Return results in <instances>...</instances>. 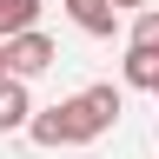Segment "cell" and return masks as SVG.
<instances>
[{
	"mask_svg": "<svg viewBox=\"0 0 159 159\" xmlns=\"http://www.w3.org/2000/svg\"><path fill=\"white\" fill-rule=\"evenodd\" d=\"M60 60V47L47 33H20V40H7V66H13V80H33V73H47Z\"/></svg>",
	"mask_w": 159,
	"mask_h": 159,
	"instance_id": "cell-2",
	"label": "cell"
},
{
	"mask_svg": "<svg viewBox=\"0 0 159 159\" xmlns=\"http://www.w3.org/2000/svg\"><path fill=\"white\" fill-rule=\"evenodd\" d=\"M33 146H86V139H99L106 133V119H99V106L86 93H73V99H60V106H47V113H33Z\"/></svg>",
	"mask_w": 159,
	"mask_h": 159,
	"instance_id": "cell-1",
	"label": "cell"
},
{
	"mask_svg": "<svg viewBox=\"0 0 159 159\" xmlns=\"http://www.w3.org/2000/svg\"><path fill=\"white\" fill-rule=\"evenodd\" d=\"M133 53H159V7H146L133 20Z\"/></svg>",
	"mask_w": 159,
	"mask_h": 159,
	"instance_id": "cell-7",
	"label": "cell"
},
{
	"mask_svg": "<svg viewBox=\"0 0 159 159\" xmlns=\"http://www.w3.org/2000/svg\"><path fill=\"white\" fill-rule=\"evenodd\" d=\"M66 13H73V27L93 33V40H113V27H119V7H113V0H66Z\"/></svg>",
	"mask_w": 159,
	"mask_h": 159,
	"instance_id": "cell-4",
	"label": "cell"
},
{
	"mask_svg": "<svg viewBox=\"0 0 159 159\" xmlns=\"http://www.w3.org/2000/svg\"><path fill=\"white\" fill-rule=\"evenodd\" d=\"M126 86L159 93V53H133V47H126Z\"/></svg>",
	"mask_w": 159,
	"mask_h": 159,
	"instance_id": "cell-6",
	"label": "cell"
},
{
	"mask_svg": "<svg viewBox=\"0 0 159 159\" xmlns=\"http://www.w3.org/2000/svg\"><path fill=\"white\" fill-rule=\"evenodd\" d=\"M20 126H33V93H27V80H0V133H20Z\"/></svg>",
	"mask_w": 159,
	"mask_h": 159,
	"instance_id": "cell-3",
	"label": "cell"
},
{
	"mask_svg": "<svg viewBox=\"0 0 159 159\" xmlns=\"http://www.w3.org/2000/svg\"><path fill=\"white\" fill-rule=\"evenodd\" d=\"M113 7H146V0H113Z\"/></svg>",
	"mask_w": 159,
	"mask_h": 159,
	"instance_id": "cell-9",
	"label": "cell"
},
{
	"mask_svg": "<svg viewBox=\"0 0 159 159\" xmlns=\"http://www.w3.org/2000/svg\"><path fill=\"white\" fill-rule=\"evenodd\" d=\"M40 33V0H0V40Z\"/></svg>",
	"mask_w": 159,
	"mask_h": 159,
	"instance_id": "cell-5",
	"label": "cell"
},
{
	"mask_svg": "<svg viewBox=\"0 0 159 159\" xmlns=\"http://www.w3.org/2000/svg\"><path fill=\"white\" fill-rule=\"evenodd\" d=\"M7 73H13V66H7V40H0V80H7Z\"/></svg>",
	"mask_w": 159,
	"mask_h": 159,
	"instance_id": "cell-8",
	"label": "cell"
}]
</instances>
